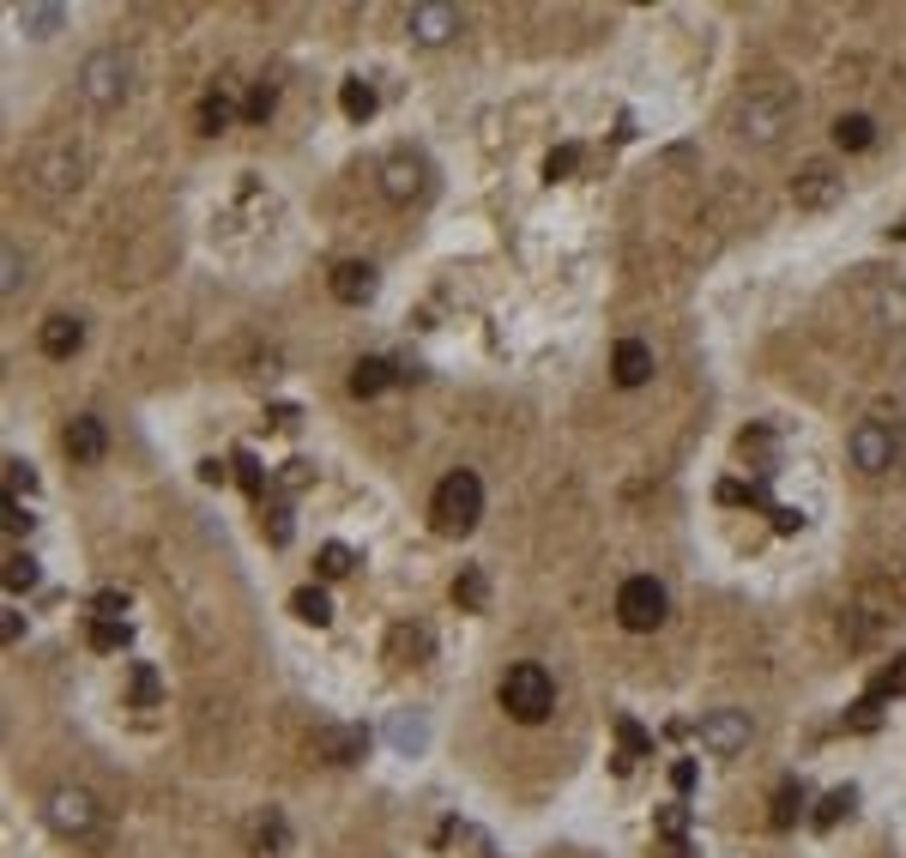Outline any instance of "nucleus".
Listing matches in <instances>:
<instances>
[{"label":"nucleus","instance_id":"c756f323","mask_svg":"<svg viewBox=\"0 0 906 858\" xmlns=\"http://www.w3.org/2000/svg\"><path fill=\"white\" fill-rule=\"evenodd\" d=\"M61 19H67L61 7H37V0H25V7H19V25H25L31 37H49V31L61 25Z\"/></svg>","mask_w":906,"mask_h":858},{"label":"nucleus","instance_id":"473e14b6","mask_svg":"<svg viewBox=\"0 0 906 858\" xmlns=\"http://www.w3.org/2000/svg\"><path fill=\"white\" fill-rule=\"evenodd\" d=\"M877 314L889 326H906V285H882L877 290Z\"/></svg>","mask_w":906,"mask_h":858},{"label":"nucleus","instance_id":"4be33fe9","mask_svg":"<svg viewBox=\"0 0 906 858\" xmlns=\"http://www.w3.org/2000/svg\"><path fill=\"white\" fill-rule=\"evenodd\" d=\"M834 145H841V152H865V145H877V121L870 116H841L834 121Z\"/></svg>","mask_w":906,"mask_h":858},{"label":"nucleus","instance_id":"412c9836","mask_svg":"<svg viewBox=\"0 0 906 858\" xmlns=\"http://www.w3.org/2000/svg\"><path fill=\"white\" fill-rule=\"evenodd\" d=\"M798 810H803V786H798V780H779V786H774V810H767V829L786 834L791 822H798Z\"/></svg>","mask_w":906,"mask_h":858},{"label":"nucleus","instance_id":"de8ad7c7","mask_svg":"<svg viewBox=\"0 0 906 858\" xmlns=\"http://www.w3.org/2000/svg\"><path fill=\"white\" fill-rule=\"evenodd\" d=\"M659 858H689V841H665V846H659Z\"/></svg>","mask_w":906,"mask_h":858},{"label":"nucleus","instance_id":"f257e3e1","mask_svg":"<svg viewBox=\"0 0 906 858\" xmlns=\"http://www.w3.org/2000/svg\"><path fill=\"white\" fill-rule=\"evenodd\" d=\"M798 121V85L791 79H750L731 104H725V128L743 145H774Z\"/></svg>","mask_w":906,"mask_h":858},{"label":"nucleus","instance_id":"393cba45","mask_svg":"<svg viewBox=\"0 0 906 858\" xmlns=\"http://www.w3.org/2000/svg\"><path fill=\"white\" fill-rule=\"evenodd\" d=\"M290 611H297V617H302V623H314V629H326V623H333V598H326V593H321V586H302V593H297V598H290Z\"/></svg>","mask_w":906,"mask_h":858},{"label":"nucleus","instance_id":"e433bc0d","mask_svg":"<svg viewBox=\"0 0 906 858\" xmlns=\"http://www.w3.org/2000/svg\"><path fill=\"white\" fill-rule=\"evenodd\" d=\"M574 164H581V145H557V152L544 157V176H550V182H562Z\"/></svg>","mask_w":906,"mask_h":858},{"label":"nucleus","instance_id":"39448f33","mask_svg":"<svg viewBox=\"0 0 906 858\" xmlns=\"http://www.w3.org/2000/svg\"><path fill=\"white\" fill-rule=\"evenodd\" d=\"M79 97H85L91 109H121L133 97V61L121 49L85 55V67H79Z\"/></svg>","mask_w":906,"mask_h":858},{"label":"nucleus","instance_id":"72a5a7b5","mask_svg":"<svg viewBox=\"0 0 906 858\" xmlns=\"http://www.w3.org/2000/svg\"><path fill=\"white\" fill-rule=\"evenodd\" d=\"M25 586H37V562H31L25 550H13V557H7V593H25Z\"/></svg>","mask_w":906,"mask_h":858},{"label":"nucleus","instance_id":"423d86ee","mask_svg":"<svg viewBox=\"0 0 906 858\" xmlns=\"http://www.w3.org/2000/svg\"><path fill=\"white\" fill-rule=\"evenodd\" d=\"M665 611H671V598H665V586L653 574H629L617 586V623L634 629V635H653L665 623Z\"/></svg>","mask_w":906,"mask_h":858},{"label":"nucleus","instance_id":"9b49d317","mask_svg":"<svg viewBox=\"0 0 906 858\" xmlns=\"http://www.w3.org/2000/svg\"><path fill=\"white\" fill-rule=\"evenodd\" d=\"M405 31H412V43H424V49H441V43H453L460 31H466V13H460V7H412V13H405Z\"/></svg>","mask_w":906,"mask_h":858},{"label":"nucleus","instance_id":"cd10ccee","mask_svg":"<svg viewBox=\"0 0 906 858\" xmlns=\"http://www.w3.org/2000/svg\"><path fill=\"white\" fill-rule=\"evenodd\" d=\"M870 702H889V695H906V653H901V659H894V665H882V671L877 677H870Z\"/></svg>","mask_w":906,"mask_h":858},{"label":"nucleus","instance_id":"4c0bfd02","mask_svg":"<svg viewBox=\"0 0 906 858\" xmlns=\"http://www.w3.org/2000/svg\"><path fill=\"white\" fill-rule=\"evenodd\" d=\"M19 490H37V472H31V460H7V496Z\"/></svg>","mask_w":906,"mask_h":858},{"label":"nucleus","instance_id":"a211bd4d","mask_svg":"<svg viewBox=\"0 0 906 858\" xmlns=\"http://www.w3.org/2000/svg\"><path fill=\"white\" fill-rule=\"evenodd\" d=\"M333 297L350 302V309H362V302L375 297V266L369 261H338L333 266Z\"/></svg>","mask_w":906,"mask_h":858},{"label":"nucleus","instance_id":"09e8293b","mask_svg":"<svg viewBox=\"0 0 906 858\" xmlns=\"http://www.w3.org/2000/svg\"><path fill=\"white\" fill-rule=\"evenodd\" d=\"M894 236H901V242H906V218H901V224H894Z\"/></svg>","mask_w":906,"mask_h":858},{"label":"nucleus","instance_id":"49530a36","mask_svg":"<svg viewBox=\"0 0 906 858\" xmlns=\"http://www.w3.org/2000/svg\"><path fill=\"white\" fill-rule=\"evenodd\" d=\"M671 786H677V793H689V786H695V762H677L671 767Z\"/></svg>","mask_w":906,"mask_h":858},{"label":"nucleus","instance_id":"f8f14e48","mask_svg":"<svg viewBox=\"0 0 906 858\" xmlns=\"http://www.w3.org/2000/svg\"><path fill=\"white\" fill-rule=\"evenodd\" d=\"M695 731H701V743H707L713 755H743V750H750V714H738V707L707 714Z\"/></svg>","mask_w":906,"mask_h":858},{"label":"nucleus","instance_id":"b1692460","mask_svg":"<svg viewBox=\"0 0 906 858\" xmlns=\"http://www.w3.org/2000/svg\"><path fill=\"white\" fill-rule=\"evenodd\" d=\"M338 109H345L350 121H369V116H375V85H362V79H345V85H338Z\"/></svg>","mask_w":906,"mask_h":858},{"label":"nucleus","instance_id":"c9c22d12","mask_svg":"<svg viewBox=\"0 0 906 858\" xmlns=\"http://www.w3.org/2000/svg\"><path fill=\"white\" fill-rule=\"evenodd\" d=\"M0 266H7V273H0V297H19V285H25V261H19V248H7V254H0Z\"/></svg>","mask_w":906,"mask_h":858},{"label":"nucleus","instance_id":"4468645a","mask_svg":"<svg viewBox=\"0 0 906 858\" xmlns=\"http://www.w3.org/2000/svg\"><path fill=\"white\" fill-rule=\"evenodd\" d=\"M314 755H321V762H333V767L362 762V755H369V731H362V726H321V731H314Z\"/></svg>","mask_w":906,"mask_h":858},{"label":"nucleus","instance_id":"a18cd8bd","mask_svg":"<svg viewBox=\"0 0 906 858\" xmlns=\"http://www.w3.org/2000/svg\"><path fill=\"white\" fill-rule=\"evenodd\" d=\"M7 533H31V514L19 508V496H7Z\"/></svg>","mask_w":906,"mask_h":858},{"label":"nucleus","instance_id":"f3484780","mask_svg":"<svg viewBox=\"0 0 906 858\" xmlns=\"http://www.w3.org/2000/svg\"><path fill=\"white\" fill-rule=\"evenodd\" d=\"M610 381H617V388H641V381H653V345L622 338L617 351H610Z\"/></svg>","mask_w":906,"mask_h":858},{"label":"nucleus","instance_id":"6ab92c4d","mask_svg":"<svg viewBox=\"0 0 906 858\" xmlns=\"http://www.w3.org/2000/svg\"><path fill=\"white\" fill-rule=\"evenodd\" d=\"M393 381H400V369H393L388 357H362V364L350 369V393H357V400H375L381 388H393Z\"/></svg>","mask_w":906,"mask_h":858},{"label":"nucleus","instance_id":"58836bf2","mask_svg":"<svg viewBox=\"0 0 906 858\" xmlns=\"http://www.w3.org/2000/svg\"><path fill=\"white\" fill-rule=\"evenodd\" d=\"M133 702H140V707H152V702H157V677H152V665H133Z\"/></svg>","mask_w":906,"mask_h":858},{"label":"nucleus","instance_id":"9d476101","mask_svg":"<svg viewBox=\"0 0 906 858\" xmlns=\"http://www.w3.org/2000/svg\"><path fill=\"white\" fill-rule=\"evenodd\" d=\"M49 829L67 834V841H85V834H97V798H91L85 786H61V793L49 798Z\"/></svg>","mask_w":906,"mask_h":858},{"label":"nucleus","instance_id":"37998d69","mask_svg":"<svg viewBox=\"0 0 906 858\" xmlns=\"http://www.w3.org/2000/svg\"><path fill=\"white\" fill-rule=\"evenodd\" d=\"M393 743L417 750V743H424V726H417V719H393Z\"/></svg>","mask_w":906,"mask_h":858},{"label":"nucleus","instance_id":"2eb2a0df","mask_svg":"<svg viewBox=\"0 0 906 858\" xmlns=\"http://www.w3.org/2000/svg\"><path fill=\"white\" fill-rule=\"evenodd\" d=\"M79 345H85V321H79V314H49V321L37 326V351L55 357V364H61V357H73Z\"/></svg>","mask_w":906,"mask_h":858},{"label":"nucleus","instance_id":"7c9ffc66","mask_svg":"<svg viewBox=\"0 0 906 858\" xmlns=\"http://www.w3.org/2000/svg\"><path fill=\"white\" fill-rule=\"evenodd\" d=\"M841 817H853V786H834V793L822 798V810H815V829H834Z\"/></svg>","mask_w":906,"mask_h":858},{"label":"nucleus","instance_id":"7ed1b4c3","mask_svg":"<svg viewBox=\"0 0 906 858\" xmlns=\"http://www.w3.org/2000/svg\"><path fill=\"white\" fill-rule=\"evenodd\" d=\"M496 702H502L508 719H520V726H538V719H550V707H557V677L544 671V665H508L502 683H496Z\"/></svg>","mask_w":906,"mask_h":858},{"label":"nucleus","instance_id":"ea45409f","mask_svg":"<svg viewBox=\"0 0 906 858\" xmlns=\"http://www.w3.org/2000/svg\"><path fill=\"white\" fill-rule=\"evenodd\" d=\"M659 829H665V841H683L689 810H683V805H665V810H659Z\"/></svg>","mask_w":906,"mask_h":858},{"label":"nucleus","instance_id":"c03bdc74","mask_svg":"<svg viewBox=\"0 0 906 858\" xmlns=\"http://www.w3.org/2000/svg\"><path fill=\"white\" fill-rule=\"evenodd\" d=\"M266 533H272V545H290V508H272Z\"/></svg>","mask_w":906,"mask_h":858},{"label":"nucleus","instance_id":"2f4dec72","mask_svg":"<svg viewBox=\"0 0 906 858\" xmlns=\"http://www.w3.org/2000/svg\"><path fill=\"white\" fill-rule=\"evenodd\" d=\"M350 550L345 545H321V557H314V574H321V581H338V574H350Z\"/></svg>","mask_w":906,"mask_h":858},{"label":"nucleus","instance_id":"20e7f679","mask_svg":"<svg viewBox=\"0 0 906 858\" xmlns=\"http://www.w3.org/2000/svg\"><path fill=\"white\" fill-rule=\"evenodd\" d=\"M478 514H484V484H478V472H448V478L436 484V496H429V526L436 533H448V538H466L472 526H478Z\"/></svg>","mask_w":906,"mask_h":858},{"label":"nucleus","instance_id":"1a4fd4ad","mask_svg":"<svg viewBox=\"0 0 906 858\" xmlns=\"http://www.w3.org/2000/svg\"><path fill=\"white\" fill-rule=\"evenodd\" d=\"M381 194H388L393 206H417V200L429 194V164L417 152H393L388 164H381Z\"/></svg>","mask_w":906,"mask_h":858},{"label":"nucleus","instance_id":"a878e982","mask_svg":"<svg viewBox=\"0 0 906 858\" xmlns=\"http://www.w3.org/2000/svg\"><path fill=\"white\" fill-rule=\"evenodd\" d=\"M230 121H236L230 92H206V97H200V133H224Z\"/></svg>","mask_w":906,"mask_h":858},{"label":"nucleus","instance_id":"aec40b11","mask_svg":"<svg viewBox=\"0 0 906 858\" xmlns=\"http://www.w3.org/2000/svg\"><path fill=\"white\" fill-rule=\"evenodd\" d=\"M641 755H653V738H647L641 726H634L629 714H622V719H617V774H629V767L641 762Z\"/></svg>","mask_w":906,"mask_h":858},{"label":"nucleus","instance_id":"0eeeda50","mask_svg":"<svg viewBox=\"0 0 906 858\" xmlns=\"http://www.w3.org/2000/svg\"><path fill=\"white\" fill-rule=\"evenodd\" d=\"M846 454H853V466L865 472V478H882V472H894V460H901V429H894L889 417H865V424L846 436Z\"/></svg>","mask_w":906,"mask_h":858},{"label":"nucleus","instance_id":"ddd939ff","mask_svg":"<svg viewBox=\"0 0 906 858\" xmlns=\"http://www.w3.org/2000/svg\"><path fill=\"white\" fill-rule=\"evenodd\" d=\"M61 448L73 454V466H97V460L109 454V436H104V417H91V412H79L73 424L61 429Z\"/></svg>","mask_w":906,"mask_h":858},{"label":"nucleus","instance_id":"bb28decb","mask_svg":"<svg viewBox=\"0 0 906 858\" xmlns=\"http://www.w3.org/2000/svg\"><path fill=\"white\" fill-rule=\"evenodd\" d=\"M272 109H278V85L272 79H260V85H248V97H242V121H272Z\"/></svg>","mask_w":906,"mask_h":858},{"label":"nucleus","instance_id":"79ce46f5","mask_svg":"<svg viewBox=\"0 0 906 858\" xmlns=\"http://www.w3.org/2000/svg\"><path fill=\"white\" fill-rule=\"evenodd\" d=\"M877 707H882V702H870V695H865V702L846 714V726H853V731H870V726H877Z\"/></svg>","mask_w":906,"mask_h":858},{"label":"nucleus","instance_id":"6e6552de","mask_svg":"<svg viewBox=\"0 0 906 858\" xmlns=\"http://www.w3.org/2000/svg\"><path fill=\"white\" fill-rule=\"evenodd\" d=\"M841 194H846V176L828 164V157H810V164L791 176V200H798V212H828Z\"/></svg>","mask_w":906,"mask_h":858},{"label":"nucleus","instance_id":"a19ab883","mask_svg":"<svg viewBox=\"0 0 906 858\" xmlns=\"http://www.w3.org/2000/svg\"><path fill=\"white\" fill-rule=\"evenodd\" d=\"M121 611H128V598H121V593H97V598H91V617H116V623H128Z\"/></svg>","mask_w":906,"mask_h":858},{"label":"nucleus","instance_id":"f03ea898","mask_svg":"<svg viewBox=\"0 0 906 858\" xmlns=\"http://www.w3.org/2000/svg\"><path fill=\"white\" fill-rule=\"evenodd\" d=\"M79 182H85V152H73L67 140L37 145V152H31L25 164H19V188H25L31 200H43V206L67 200Z\"/></svg>","mask_w":906,"mask_h":858},{"label":"nucleus","instance_id":"c85d7f7f","mask_svg":"<svg viewBox=\"0 0 906 858\" xmlns=\"http://www.w3.org/2000/svg\"><path fill=\"white\" fill-rule=\"evenodd\" d=\"M484 598H490V586H484V569H460V581H453V605L484 611Z\"/></svg>","mask_w":906,"mask_h":858},{"label":"nucleus","instance_id":"dca6fc26","mask_svg":"<svg viewBox=\"0 0 906 858\" xmlns=\"http://www.w3.org/2000/svg\"><path fill=\"white\" fill-rule=\"evenodd\" d=\"M429 653H436V635H429V623H393L388 629V659L400 665H424Z\"/></svg>","mask_w":906,"mask_h":858},{"label":"nucleus","instance_id":"f704fd0d","mask_svg":"<svg viewBox=\"0 0 906 858\" xmlns=\"http://www.w3.org/2000/svg\"><path fill=\"white\" fill-rule=\"evenodd\" d=\"M230 466H236V484H242L248 496H260V490H266V472H260V460H254V454H236Z\"/></svg>","mask_w":906,"mask_h":858},{"label":"nucleus","instance_id":"5701e85b","mask_svg":"<svg viewBox=\"0 0 906 858\" xmlns=\"http://www.w3.org/2000/svg\"><path fill=\"white\" fill-rule=\"evenodd\" d=\"M85 641H91L97 653H121V647L133 641V629H128V623H116V617H91Z\"/></svg>","mask_w":906,"mask_h":858}]
</instances>
